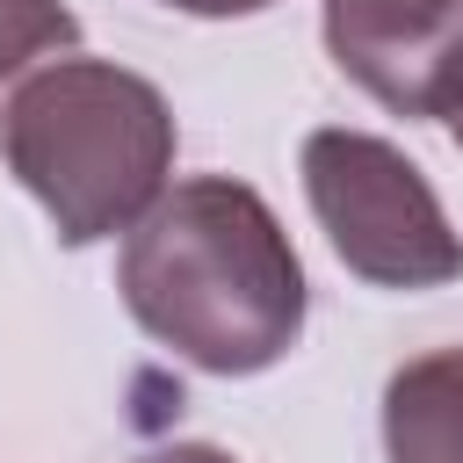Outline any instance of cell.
Here are the masks:
<instances>
[{"instance_id": "obj_2", "label": "cell", "mask_w": 463, "mask_h": 463, "mask_svg": "<svg viewBox=\"0 0 463 463\" xmlns=\"http://www.w3.org/2000/svg\"><path fill=\"white\" fill-rule=\"evenodd\" d=\"M174 145L181 130L166 94L145 72L87 51L22 80L0 130V159L36 195L58 246H101L130 232L166 195Z\"/></svg>"}, {"instance_id": "obj_3", "label": "cell", "mask_w": 463, "mask_h": 463, "mask_svg": "<svg viewBox=\"0 0 463 463\" xmlns=\"http://www.w3.org/2000/svg\"><path fill=\"white\" fill-rule=\"evenodd\" d=\"M297 174L326 246L354 282L412 297L463 275V232L449 224L420 159H405L391 137L326 123L297 145Z\"/></svg>"}, {"instance_id": "obj_4", "label": "cell", "mask_w": 463, "mask_h": 463, "mask_svg": "<svg viewBox=\"0 0 463 463\" xmlns=\"http://www.w3.org/2000/svg\"><path fill=\"white\" fill-rule=\"evenodd\" d=\"M318 36L376 109L405 123L463 109V0H318Z\"/></svg>"}, {"instance_id": "obj_6", "label": "cell", "mask_w": 463, "mask_h": 463, "mask_svg": "<svg viewBox=\"0 0 463 463\" xmlns=\"http://www.w3.org/2000/svg\"><path fill=\"white\" fill-rule=\"evenodd\" d=\"M72 51H80V14L65 0H0V130H7L22 80H36L43 65Z\"/></svg>"}, {"instance_id": "obj_1", "label": "cell", "mask_w": 463, "mask_h": 463, "mask_svg": "<svg viewBox=\"0 0 463 463\" xmlns=\"http://www.w3.org/2000/svg\"><path fill=\"white\" fill-rule=\"evenodd\" d=\"M116 297L203 376H260L304 340L311 282L260 188L232 174L174 181L116 253Z\"/></svg>"}, {"instance_id": "obj_9", "label": "cell", "mask_w": 463, "mask_h": 463, "mask_svg": "<svg viewBox=\"0 0 463 463\" xmlns=\"http://www.w3.org/2000/svg\"><path fill=\"white\" fill-rule=\"evenodd\" d=\"M449 123H456V152H463V109H456V116H449Z\"/></svg>"}, {"instance_id": "obj_8", "label": "cell", "mask_w": 463, "mask_h": 463, "mask_svg": "<svg viewBox=\"0 0 463 463\" xmlns=\"http://www.w3.org/2000/svg\"><path fill=\"white\" fill-rule=\"evenodd\" d=\"M159 7L195 14V22H239V14H260V7H275V0H159Z\"/></svg>"}, {"instance_id": "obj_5", "label": "cell", "mask_w": 463, "mask_h": 463, "mask_svg": "<svg viewBox=\"0 0 463 463\" xmlns=\"http://www.w3.org/2000/svg\"><path fill=\"white\" fill-rule=\"evenodd\" d=\"M383 456L391 463H463V347H434L383 383Z\"/></svg>"}, {"instance_id": "obj_7", "label": "cell", "mask_w": 463, "mask_h": 463, "mask_svg": "<svg viewBox=\"0 0 463 463\" xmlns=\"http://www.w3.org/2000/svg\"><path fill=\"white\" fill-rule=\"evenodd\" d=\"M130 463H239V456L217 449V441H166V449H145V456H130Z\"/></svg>"}]
</instances>
